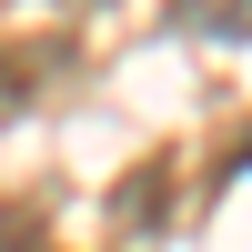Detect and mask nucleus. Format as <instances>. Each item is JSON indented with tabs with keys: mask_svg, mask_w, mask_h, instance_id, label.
I'll use <instances>...</instances> for the list:
<instances>
[{
	"mask_svg": "<svg viewBox=\"0 0 252 252\" xmlns=\"http://www.w3.org/2000/svg\"><path fill=\"white\" fill-rule=\"evenodd\" d=\"M172 20L202 31V40H242L252 31V0H172Z\"/></svg>",
	"mask_w": 252,
	"mask_h": 252,
	"instance_id": "1",
	"label": "nucleus"
},
{
	"mask_svg": "<svg viewBox=\"0 0 252 252\" xmlns=\"http://www.w3.org/2000/svg\"><path fill=\"white\" fill-rule=\"evenodd\" d=\"M20 101H31V51H10V40H0V121H10Z\"/></svg>",
	"mask_w": 252,
	"mask_h": 252,
	"instance_id": "2",
	"label": "nucleus"
},
{
	"mask_svg": "<svg viewBox=\"0 0 252 252\" xmlns=\"http://www.w3.org/2000/svg\"><path fill=\"white\" fill-rule=\"evenodd\" d=\"M71 10H101V0H71Z\"/></svg>",
	"mask_w": 252,
	"mask_h": 252,
	"instance_id": "3",
	"label": "nucleus"
}]
</instances>
